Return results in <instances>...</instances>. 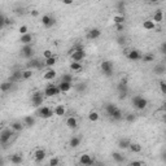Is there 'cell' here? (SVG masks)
I'll list each match as a JSON object with an SVG mask.
<instances>
[{
    "instance_id": "obj_1",
    "label": "cell",
    "mask_w": 166,
    "mask_h": 166,
    "mask_svg": "<svg viewBox=\"0 0 166 166\" xmlns=\"http://www.w3.org/2000/svg\"><path fill=\"white\" fill-rule=\"evenodd\" d=\"M70 57H72V61H74V62H80L84 57H86V52H84V49L80 47L73 48L72 52H70Z\"/></svg>"
},
{
    "instance_id": "obj_2",
    "label": "cell",
    "mask_w": 166,
    "mask_h": 166,
    "mask_svg": "<svg viewBox=\"0 0 166 166\" xmlns=\"http://www.w3.org/2000/svg\"><path fill=\"white\" fill-rule=\"evenodd\" d=\"M43 103H44V95H43V92L38 91V92H34L33 95H31V104H33V107L40 108Z\"/></svg>"
},
{
    "instance_id": "obj_3",
    "label": "cell",
    "mask_w": 166,
    "mask_h": 166,
    "mask_svg": "<svg viewBox=\"0 0 166 166\" xmlns=\"http://www.w3.org/2000/svg\"><path fill=\"white\" fill-rule=\"evenodd\" d=\"M38 116L42 118H51L53 116V108L48 107V105H42V107L38 109Z\"/></svg>"
},
{
    "instance_id": "obj_4",
    "label": "cell",
    "mask_w": 166,
    "mask_h": 166,
    "mask_svg": "<svg viewBox=\"0 0 166 166\" xmlns=\"http://www.w3.org/2000/svg\"><path fill=\"white\" fill-rule=\"evenodd\" d=\"M132 103H134V107H135L137 110H143V109H146L148 105L147 99H144L142 96H135L132 99Z\"/></svg>"
},
{
    "instance_id": "obj_5",
    "label": "cell",
    "mask_w": 166,
    "mask_h": 166,
    "mask_svg": "<svg viewBox=\"0 0 166 166\" xmlns=\"http://www.w3.org/2000/svg\"><path fill=\"white\" fill-rule=\"evenodd\" d=\"M59 94H60V90H59L57 86H55V84H48L43 91V95L45 97H53Z\"/></svg>"
},
{
    "instance_id": "obj_6",
    "label": "cell",
    "mask_w": 166,
    "mask_h": 166,
    "mask_svg": "<svg viewBox=\"0 0 166 166\" xmlns=\"http://www.w3.org/2000/svg\"><path fill=\"white\" fill-rule=\"evenodd\" d=\"M13 135L12 129H3L0 132V144H7L10 140V137Z\"/></svg>"
},
{
    "instance_id": "obj_7",
    "label": "cell",
    "mask_w": 166,
    "mask_h": 166,
    "mask_svg": "<svg viewBox=\"0 0 166 166\" xmlns=\"http://www.w3.org/2000/svg\"><path fill=\"white\" fill-rule=\"evenodd\" d=\"M79 164L82 166H88V165H94V158L90 156L88 153H83L79 157Z\"/></svg>"
},
{
    "instance_id": "obj_8",
    "label": "cell",
    "mask_w": 166,
    "mask_h": 166,
    "mask_svg": "<svg viewBox=\"0 0 166 166\" xmlns=\"http://www.w3.org/2000/svg\"><path fill=\"white\" fill-rule=\"evenodd\" d=\"M101 70L104 72L105 75H112V73H113V64L110 61H103V62H101Z\"/></svg>"
},
{
    "instance_id": "obj_9",
    "label": "cell",
    "mask_w": 166,
    "mask_h": 166,
    "mask_svg": "<svg viewBox=\"0 0 166 166\" xmlns=\"http://www.w3.org/2000/svg\"><path fill=\"white\" fill-rule=\"evenodd\" d=\"M65 125H66L68 129L74 130V129H77V127H78V119H77L75 117H73V116H70V117L66 118Z\"/></svg>"
},
{
    "instance_id": "obj_10",
    "label": "cell",
    "mask_w": 166,
    "mask_h": 166,
    "mask_svg": "<svg viewBox=\"0 0 166 166\" xmlns=\"http://www.w3.org/2000/svg\"><path fill=\"white\" fill-rule=\"evenodd\" d=\"M34 53V48H33V45H23L22 49H21V55L23 56V57H26V59H30L31 56H33Z\"/></svg>"
},
{
    "instance_id": "obj_11",
    "label": "cell",
    "mask_w": 166,
    "mask_h": 166,
    "mask_svg": "<svg viewBox=\"0 0 166 166\" xmlns=\"http://www.w3.org/2000/svg\"><path fill=\"white\" fill-rule=\"evenodd\" d=\"M127 59L130 61H137V60L142 59V55H140V52L137 49H131V51L127 52Z\"/></svg>"
},
{
    "instance_id": "obj_12",
    "label": "cell",
    "mask_w": 166,
    "mask_h": 166,
    "mask_svg": "<svg viewBox=\"0 0 166 166\" xmlns=\"http://www.w3.org/2000/svg\"><path fill=\"white\" fill-rule=\"evenodd\" d=\"M45 156H47V153H45V151L42 149V148H39V149H37L34 152V160H35V162H42L45 158Z\"/></svg>"
},
{
    "instance_id": "obj_13",
    "label": "cell",
    "mask_w": 166,
    "mask_h": 166,
    "mask_svg": "<svg viewBox=\"0 0 166 166\" xmlns=\"http://www.w3.org/2000/svg\"><path fill=\"white\" fill-rule=\"evenodd\" d=\"M56 77H57V72H56L55 69H48V70H45L43 74L44 80H53Z\"/></svg>"
},
{
    "instance_id": "obj_14",
    "label": "cell",
    "mask_w": 166,
    "mask_h": 166,
    "mask_svg": "<svg viewBox=\"0 0 166 166\" xmlns=\"http://www.w3.org/2000/svg\"><path fill=\"white\" fill-rule=\"evenodd\" d=\"M65 113H66V108L64 104H57L53 108V114L57 116V117H62V116H65Z\"/></svg>"
},
{
    "instance_id": "obj_15",
    "label": "cell",
    "mask_w": 166,
    "mask_h": 166,
    "mask_svg": "<svg viewBox=\"0 0 166 166\" xmlns=\"http://www.w3.org/2000/svg\"><path fill=\"white\" fill-rule=\"evenodd\" d=\"M53 23H55V20L52 18V17L49 16V15L42 16V25H43L44 27H47V29H48V27H51Z\"/></svg>"
},
{
    "instance_id": "obj_16",
    "label": "cell",
    "mask_w": 166,
    "mask_h": 166,
    "mask_svg": "<svg viewBox=\"0 0 166 166\" xmlns=\"http://www.w3.org/2000/svg\"><path fill=\"white\" fill-rule=\"evenodd\" d=\"M20 42H21V44H22V45H30L31 42H33V35H31L30 33L29 34H25V35H21Z\"/></svg>"
},
{
    "instance_id": "obj_17",
    "label": "cell",
    "mask_w": 166,
    "mask_h": 166,
    "mask_svg": "<svg viewBox=\"0 0 166 166\" xmlns=\"http://www.w3.org/2000/svg\"><path fill=\"white\" fill-rule=\"evenodd\" d=\"M57 87H59L60 92L65 94V92H69V91L72 90V83H66V82H60Z\"/></svg>"
},
{
    "instance_id": "obj_18",
    "label": "cell",
    "mask_w": 166,
    "mask_h": 166,
    "mask_svg": "<svg viewBox=\"0 0 166 166\" xmlns=\"http://www.w3.org/2000/svg\"><path fill=\"white\" fill-rule=\"evenodd\" d=\"M69 69H70V72H73V73H78V72H80V70L83 69V66H82V64L80 62L72 61L70 62V65H69Z\"/></svg>"
},
{
    "instance_id": "obj_19",
    "label": "cell",
    "mask_w": 166,
    "mask_h": 166,
    "mask_svg": "<svg viewBox=\"0 0 166 166\" xmlns=\"http://www.w3.org/2000/svg\"><path fill=\"white\" fill-rule=\"evenodd\" d=\"M100 35H101V31L99 29H91L87 34V38L88 39H97Z\"/></svg>"
},
{
    "instance_id": "obj_20",
    "label": "cell",
    "mask_w": 166,
    "mask_h": 166,
    "mask_svg": "<svg viewBox=\"0 0 166 166\" xmlns=\"http://www.w3.org/2000/svg\"><path fill=\"white\" fill-rule=\"evenodd\" d=\"M129 149L132 152V153H140L143 151V147L140 146L139 143H130L129 146Z\"/></svg>"
},
{
    "instance_id": "obj_21",
    "label": "cell",
    "mask_w": 166,
    "mask_h": 166,
    "mask_svg": "<svg viewBox=\"0 0 166 166\" xmlns=\"http://www.w3.org/2000/svg\"><path fill=\"white\" fill-rule=\"evenodd\" d=\"M153 21L154 23H160L164 21V12L162 10H156V13H154V16H153Z\"/></svg>"
},
{
    "instance_id": "obj_22",
    "label": "cell",
    "mask_w": 166,
    "mask_h": 166,
    "mask_svg": "<svg viewBox=\"0 0 166 166\" xmlns=\"http://www.w3.org/2000/svg\"><path fill=\"white\" fill-rule=\"evenodd\" d=\"M143 27H144L146 30L151 31V30H154V29H156V23H154L152 20H146V21L143 22Z\"/></svg>"
},
{
    "instance_id": "obj_23",
    "label": "cell",
    "mask_w": 166,
    "mask_h": 166,
    "mask_svg": "<svg viewBox=\"0 0 166 166\" xmlns=\"http://www.w3.org/2000/svg\"><path fill=\"white\" fill-rule=\"evenodd\" d=\"M99 118H100V114L96 110H91L88 113V121L90 122H97Z\"/></svg>"
},
{
    "instance_id": "obj_24",
    "label": "cell",
    "mask_w": 166,
    "mask_h": 166,
    "mask_svg": "<svg viewBox=\"0 0 166 166\" xmlns=\"http://www.w3.org/2000/svg\"><path fill=\"white\" fill-rule=\"evenodd\" d=\"M56 62H57V59H56V56H52L51 59L44 60V66H47L48 69H52V66L56 65Z\"/></svg>"
},
{
    "instance_id": "obj_25",
    "label": "cell",
    "mask_w": 166,
    "mask_h": 166,
    "mask_svg": "<svg viewBox=\"0 0 166 166\" xmlns=\"http://www.w3.org/2000/svg\"><path fill=\"white\" fill-rule=\"evenodd\" d=\"M33 69H26L23 70V72H21V79L26 80V79H30L31 77H33Z\"/></svg>"
},
{
    "instance_id": "obj_26",
    "label": "cell",
    "mask_w": 166,
    "mask_h": 166,
    "mask_svg": "<svg viewBox=\"0 0 166 166\" xmlns=\"http://www.w3.org/2000/svg\"><path fill=\"white\" fill-rule=\"evenodd\" d=\"M113 22L114 25L117 26V25H125V16L123 15H116L113 17Z\"/></svg>"
},
{
    "instance_id": "obj_27",
    "label": "cell",
    "mask_w": 166,
    "mask_h": 166,
    "mask_svg": "<svg viewBox=\"0 0 166 166\" xmlns=\"http://www.w3.org/2000/svg\"><path fill=\"white\" fill-rule=\"evenodd\" d=\"M9 160L13 165H20L21 162H22V156H21V154H12Z\"/></svg>"
},
{
    "instance_id": "obj_28",
    "label": "cell",
    "mask_w": 166,
    "mask_h": 166,
    "mask_svg": "<svg viewBox=\"0 0 166 166\" xmlns=\"http://www.w3.org/2000/svg\"><path fill=\"white\" fill-rule=\"evenodd\" d=\"M10 129L13 130V132H18V131H21V130L23 129V123H21V122H13L12 125H10Z\"/></svg>"
},
{
    "instance_id": "obj_29",
    "label": "cell",
    "mask_w": 166,
    "mask_h": 166,
    "mask_svg": "<svg viewBox=\"0 0 166 166\" xmlns=\"http://www.w3.org/2000/svg\"><path fill=\"white\" fill-rule=\"evenodd\" d=\"M10 88H12V82H4L0 84V91L1 92H8Z\"/></svg>"
},
{
    "instance_id": "obj_30",
    "label": "cell",
    "mask_w": 166,
    "mask_h": 166,
    "mask_svg": "<svg viewBox=\"0 0 166 166\" xmlns=\"http://www.w3.org/2000/svg\"><path fill=\"white\" fill-rule=\"evenodd\" d=\"M23 125H26V126H33L35 125V118L34 117H31V116H26V117L23 118Z\"/></svg>"
},
{
    "instance_id": "obj_31",
    "label": "cell",
    "mask_w": 166,
    "mask_h": 166,
    "mask_svg": "<svg viewBox=\"0 0 166 166\" xmlns=\"http://www.w3.org/2000/svg\"><path fill=\"white\" fill-rule=\"evenodd\" d=\"M130 140L129 139H122V140H119V143H118V147L121 148V149H129V146H130Z\"/></svg>"
},
{
    "instance_id": "obj_32",
    "label": "cell",
    "mask_w": 166,
    "mask_h": 166,
    "mask_svg": "<svg viewBox=\"0 0 166 166\" xmlns=\"http://www.w3.org/2000/svg\"><path fill=\"white\" fill-rule=\"evenodd\" d=\"M78 146H80V137H78V136H73L72 140H70V147L77 148Z\"/></svg>"
},
{
    "instance_id": "obj_33",
    "label": "cell",
    "mask_w": 166,
    "mask_h": 166,
    "mask_svg": "<svg viewBox=\"0 0 166 166\" xmlns=\"http://www.w3.org/2000/svg\"><path fill=\"white\" fill-rule=\"evenodd\" d=\"M60 82L72 83V82H73V75H72V74H69V73H66V74H62V77H61V80H60Z\"/></svg>"
},
{
    "instance_id": "obj_34",
    "label": "cell",
    "mask_w": 166,
    "mask_h": 166,
    "mask_svg": "<svg viewBox=\"0 0 166 166\" xmlns=\"http://www.w3.org/2000/svg\"><path fill=\"white\" fill-rule=\"evenodd\" d=\"M118 91H119V94H122V95H126L127 92V83L126 82H121L118 84Z\"/></svg>"
},
{
    "instance_id": "obj_35",
    "label": "cell",
    "mask_w": 166,
    "mask_h": 166,
    "mask_svg": "<svg viewBox=\"0 0 166 166\" xmlns=\"http://www.w3.org/2000/svg\"><path fill=\"white\" fill-rule=\"evenodd\" d=\"M142 60H143V62H153L154 61V56L148 53V55H144L142 57Z\"/></svg>"
},
{
    "instance_id": "obj_36",
    "label": "cell",
    "mask_w": 166,
    "mask_h": 166,
    "mask_svg": "<svg viewBox=\"0 0 166 166\" xmlns=\"http://www.w3.org/2000/svg\"><path fill=\"white\" fill-rule=\"evenodd\" d=\"M18 33H20V35L29 34V26H27V25H22V26H20V29H18Z\"/></svg>"
},
{
    "instance_id": "obj_37",
    "label": "cell",
    "mask_w": 166,
    "mask_h": 166,
    "mask_svg": "<svg viewBox=\"0 0 166 166\" xmlns=\"http://www.w3.org/2000/svg\"><path fill=\"white\" fill-rule=\"evenodd\" d=\"M52 56H55V55H53V52H52L51 49H45V51L43 52V57H44V60H47V59H51Z\"/></svg>"
},
{
    "instance_id": "obj_38",
    "label": "cell",
    "mask_w": 166,
    "mask_h": 166,
    "mask_svg": "<svg viewBox=\"0 0 166 166\" xmlns=\"http://www.w3.org/2000/svg\"><path fill=\"white\" fill-rule=\"evenodd\" d=\"M49 166H60V160L57 157H52L49 160Z\"/></svg>"
},
{
    "instance_id": "obj_39",
    "label": "cell",
    "mask_w": 166,
    "mask_h": 166,
    "mask_svg": "<svg viewBox=\"0 0 166 166\" xmlns=\"http://www.w3.org/2000/svg\"><path fill=\"white\" fill-rule=\"evenodd\" d=\"M154 72H156L157 74H164L165 73V66L164 65H157L156 69H154Z\"/></svg>"
},
{
    "instance_id": "obj_40",
    "label": "cell",
    "mask_w": 166,
    "mask_h": 166,
    "mask_svg": "<svg viewBox=\"0 0 166 166\" xmlns=\"http://www.w3.org/2000/svg\"><path fill=\"white\" fill-rule=\"evenodd\" d=\"M113 158H114V160L117 161V162H122L123 160H125V157L121 156L119 153H114V154H113Z\"/></svg>"
},
{
    "instance_id": "obj_41",
    "label": "cell",
    "mask_w": 166,
    "mask_h": 166,
    "mask_svg": "<svg viewBox=\"0 0 166 166\" xmlns=\"http://www.w3.org/2000/svg\"><path fill=\"white\" fill-rule=\"evenodd\" d=\"M135 114H127L126 116V117H125V119H126V121L127 122H134V121H135Z\"/></svg>"
},
{
    "instance_id": "obj_42",
    "label": "cell",
    "mask_w": 166,
    "mask_h": 166,
    "mask_svg": "<svg viewBox=\"0 0 166 166\" xmlns=\"http://www.w3.org/2000/svg\"><path fill=\"white\" fill-rule=\"evenodd\" d=\"M160 88H161V92L162 94H166V83L164 80H161L160 82Z\"/></svg>"
},
{
    "instance_id": "obj_43",
    "label": "cell",
    "mask_w": 166,
    "mask_h": 166,
    "mask_svg": "<svg viewBox=\"0 0 166 166\" xmlns=\"http://www.w3.org/2000/svg\"><path fill=\"white\" fill-rule=\"evenodd\" d=\"M129 166H143V162H140V161H134L131 162Z\"/></svg>"
},
{
    "instance_id": "obj_44",
    "label": "cell",
    "mask_w": 166,
    "mask_h": 166,
    "mask_svg": "<svg viewBox=\"0 0 166 166\" xmlns=\"http://www.w3.org/2000/svg\"><path fill=\"white\" fill-rule=\"evenodd\" d=\"M5 27V22H4V17H1L0 18V30H3Z\"/></svg>"
},
{
    "instance_id": "obj_45",
    "label": "cell",
    "mask_w": 166,
    "mask_h": 166,
    "mask_svg": "<svg viewBox=\"0 0 166 166\" xmlns=\"http://www.w3.org/2000/svg\"><path fill=\"white\" fill-rule=\"evenodd\" d=\"M31 15H33V16H38L39 13H38V10H33V12H31Z\"/></svg>"
},
{
    "instance_id": "obj_46",
    "label": "cell",
    "mask_w": 166,
    "mask_h": 166,
    "mask_svg": "<svg viewBox=\"0 0 166 166\" xmlns=\"http://www.w3.org/2000/svg\"><path fill=\"white\" fill-rule=\"evenodd\" d=\"M1 17H3V16H1V13H0V18H1Z\"/></svg>"
},
{
    "instance_id": "obj_47",
    "label": "cell",
    "mask_w": 166,
    "mask_h": 166,
    "mask_svg": "<svg viewBox=\"0 0 166 166\" xmlns=\"http://www.w3.org/2000/svg\"><path fill=\"white\" fill-rule=\"evenodd\" d=\"M88 166H94V165H88Z\"/></svg>"
}]
</instances>
